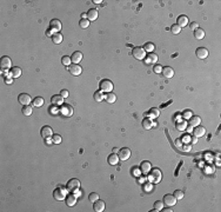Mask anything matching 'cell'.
<instances>
[{
  "mask_svg": "<svg viewBox=\"0 0 221 212\" xmlns=\"http://www.w3.org/2000/svg\"><path fill=\"white\" fill-rule=\"evenodd\" d=\"M113 152H114V153H116V152H119V150H118L116 147H114V148H113Z\"/></svg>",
  "mask_w": 221,
  "mask_h": 212,
  "instance_id": "obj_57",
  "label": "cell"
},
{
  "mask_svg": "<svg viewBox=\"0 0 221 212\" xmlns=\"http://www.w3.org/2000/svg\"><path fill=\"white\" fill-rule=\"evenodd\" d=\"M61 27H62V25H61V21H60V20H58V19L51 20V22H49V28L52 29L54 33H58L59 31H61Z\"/></svg>",
  "mask_w": 221,
  "mask_h": 212,
  "instance_id": "obj_13",
  "label": "cell"
},
{
  "mask_svg": "<svg viewBox=\"0 0 221 212\" xmlns=\"http://www.w3.org/2000/svg\"><path fill=\"white\" fill-rule=\"evenodd\" d=\"M51 103L54 105V106H61L64 104V98H62L60 94H54L52 98H51Z\"/></svg>",
  "mask_w": 221,
  "mask_h": 212,
  "instance_id": "obj_21",
  "label": "cell"
},
{
  "mask_svg": "<svg viewBox=\"0 0 221 212\" xmlns=\"http://www.w3.org/2000/svg\"><path fill=\"white\" fill-rule=\"evenodd\" d=\"M5 83H6V84H12V83H13V78H10V79H5Z\"/></svg>",
  "mask_w": 221,
  "mask_h": 212,
  "instance_id": "obj_54",
  "label": "cell"
},
{
  "mask_svg": "<svg viewBox=\"0 0 221 212\" xmlns=\"http://www.w3.org/2000/svg\"><path fill=\"white\" fill-rule=\"evenodd\" d=\"M113 87H114V86H113V83H112L109 79H102V80L99 83V88H100L101 92H106V93L112 92Z\"/></svg>",
  "mask_w": 221,
  "mask_h": 212,
  "instance_id": "obj_3",
  "label": "cell"
},
{
  "mask_svg": "<svg viewBox=\"0 0 221 212\" xmlns=\"http://www.w3.org/2000/svg\"><path fill=\"white\" fill-rule=\"evenodd\" d=\"M93 3H94V4H100V3H102V1H101V0H94Z\"/></svg>",
  "mask_w": 221,
  "mask_h": 212,
  "instance_id": "obj_56",
  "label": "cell"
},
{
  "mask_svg": "<svg viewBox=\"0 0 221 212\" xmlns=\"http://www.w3.org/2000/svg\"><path fill=\"white\" fill-rule=\"evenodd\" d=\"M60 113L64 117H72L73 115V107L70 104H62L60 106Z\"/></svg>",
  "mask_w": 221,
  "mask_h": 212,
  "instance_id": "obj_7",
  "label": "cell"
},
{
  "mask_svg": "<svg viewBox=\"0 0 221 212\" xmlns=\"http://www.w3.org/2000/svg\"><path fill=\"white\" fill-rule=\"evenodd\" d=\"M173 196L176 198V200H181V199L183 198V196H185V195H183V192H182L181 190H175V191H174V193H173Z\"/></svg>",
  "mask_w": 221,
  "mask_h": 212,
  "instance_id": "obj_42",
  "label": "cell"
},
{
  "mask_svg": "<svg viewBox=\"0 0 221 212\" xmlns=\"http://www.w3.org/2000/svg\"><path fill=\"white\" fill-rule=\"evenodd\" d=\"M153 71H154L155 73L159 74V73H161V72H162V66H161V65H155V66L153 67Z\"/></svg>",
  "mask_w": 221,
  "mask_h": 212,
  "instance_id": "obj_46",
  "label": "cell"
},
{
  "mask_svg": "<svg viewBox=\"0 0 221 212\" xmlns=\"http://www.w3.org/2000/svg\"><path fill=\"white\" fill-rule=\"evenodd\" d=\"M82 58H84V55H82V53L79 52V51L73 52V54L71 55V60H72L73 64H79L81 60H82Z\"/></svg>",
  "mask_w": 221,
  "mask_h": 212,
  "instance_id": "obj_18",
  "label": "cell"
},
{
  "mask_svg": "<svg viewBox=\"0 0 221 212\" xmlns=\"http://www.w3.org/2000/svg\"><path fill=\"white\" fill-rule=\"evenodd\" d=\"M68 72L72 74V76H80L81 72H82V67L79 65V64H73V65H70L67 67Z\"/></svg>",
  "mask_w": 221,
  "mask_h": 212,
  "instance_id": "obj_11",
  "label": "cell"
},
{
  "mask_svg": "<svg viewBox=\"0 0 221 212\" xmlns=\"http://www.w3.org/2000/svg\"><path fill=\"white\" fill-rule=\"evenodd\" d=\"M194 37H195V39H198V40H202L204 38H205V31L202 28H197L195 31H194Z\"/></svg>",
  "mask_w": 221,
  "mask_h": 212,
  "instance_id": "obj_30",
  "label": "cell"
},
{
  "mask_svg": "<svg viewBox=\"0 0 221 212\" xmlns=\"http://www.w3.org/2000/svg\"><path fill=\"white\" fill-rule=\"evenodd\" d=\"M77 199H78V197H77L73 192L70 193V195H67V196H66V199H65L66 205H67V206H74V205L77 204Z\"/></svg>",
  "mask_w": 221,
  "mask_h": 212,
  "instance_id": "obj_17",
  "label": "cell"
},
{
  "mask_svg": "<svg viewBox=\"0 0 221 212\" xmlns=\"http://www.w3.org/2000/svg\"><path fill=\"white\" fill-rule=\"evenodd\" d=\"M0 67H1L3 71H8L12 69V60L10 57L5 55L1 58V60H0Z\"/></svg>",
  "mask_w": 221,
  "mask_h": 212,
  "instance_id": "obj_6",
  "label": "cell"
},
{
  "mask_svg": "<svg viewBox=\"0 0 221 212\" xmlns=\"http://www.w3.org/2000/svg\"><path fill=\"white\" fill-rule=\"evenodd\" d=\"M151 163L148 162V160H144L141 164H140V171H141V173H144L145 176H147V173L151 171Z\"/></svg>",
  "mask_w": 221,
  "mask_h": 212,
  "instance_id": "obj_20",
  "label": "cell"
},
{
  "mask_svg": "<svg viewBox=\"0 0 221 212\" xmlns=\"http://www.w3.org/2000/svg\"><path fill=\"white\" fill-rule=\"evenodd\" d=\"M61 140H62V138H61V136H60V134L54 133V134L52 136V141H53V144L58 145V144H60V143H61Z\"/></svg>",
  "mask_w": 221,
  "mask_h": 212,
  "instance_id": "obj_41",
  "label": "cell"
},
{
  "mask_svg": "<svg viewBox=\"0 0 221 212\" xmlns=\"http://www.w3.org/2000/svg\"><path fill=\"white\" fill-rule=\"evenodd\" d=\"M61 63H62V65H65V66H70L71 64H72V60H71V57H67V55H65V57H62L61 58Z\"/></svg>",
  "mask_w": 221,
  "mask_h": 212,
  "instance_id": "obj_37",
  "label": "cell"
},
{
  "mask_svg": "<svg viewBox=\"0 0 221 212\" xmlns=\"http://www.w3.org/2000/svg\"><path fill=\"white\" fill-rule=\"evenodd\" d=\"M162 209H164V202L158 200L154 203V210L153 211H161Z\"/></svg>",
  "mask_w": 221,
  "mask_h": 212,
  "instance_id": "obj_40",
  "label": "cell"
},
{
  "mask_svg": "<svg viewBox=\"0 0 221 212\" xmlns=\"http://www.w3.org/2000/svg\"><path fill=\"white\" fill-rule=\"evenodd\" d=\"M205 134H206V129H205L204 126L198 125V126L194 127V130H193V136H194V137L200 138V137H204Z\"/></svg>",
  "mask_w": 221,
  "mask_h": 212,
  "instance_id": "obj_15",
  "label": "cell"
},
{
  "mask_svg": "<svg viewBox=\"0 0 221 212\" xmlns=\"http://www.w3.org/2000/svg\"><path fill=\"white\" fill-rule=\"evenodd\" d=\"M144 62H145V64L146 65H152V64H156L158 63V55L155 54V53H148L146 57H145V59H144Z\"/></svg>",
  "mask_w": 221,
  "mask_h": 212,
  "instance_id": "obj_12",
  "label": "cell"
},
{
  "mask_svg": "<svg viewBox=\"0 0 221 212\" xmlns=\"http://www.w3.org/2000/svg\"><path fill=\"white\" fill-rule=\"evenodd\" d=\"M21 69L20 67H18V66H15V67H12L11 70H10V76H11V78H13V79H15V78H19L20 76H21Z\"/></svg>",
  "mask_w": 221,
  "mask_h": 212,
  "instance_id": "obj_26",
  "label": "cell"
},
{
  "mask_svg": "<svg viewBox=\"0 0 221 212\" xmlns=\"http://www.w3.org/2000/svg\"><path fill=\"white\" fill-rule=\"evenodd\" d=\"M188 120H189V126H192V127H195V126L200 125V123H201V118L199 115H194V114Z\"/></svg>",
  "mask_w": 221,
  "mask_h": 212,
  "instance_id": "obj_25",
  "label": "cell"
},
{
  "mask_svg": "<svg viewBox=\"0 0 221 212\" xmlns=\"http://www.w3.org/2000/svg\"><path fill=\"white\" fill-rule=\"evenodd\" d=\"M45 140H46V143H47L48 145H51V144H53V141H52V137H51V138H46Z\"/></svg>",
  "mask_w": 221,
  "mask_h": 212,
  "instance_id": "obj_53",
  "label": "cell"
},
{
  "mask_svg": "<svg viewBox=\"0 0 221 212\" xmlns=\"http://www.w3.org/2000/svg\"><path fill=\"white\" fill-rule=\"evenodd\" d=\"M52 41H53L54 44H60V43L62 41V34H61L60 32L54 33V34L52 36Z\"/></svg>",
  "mask_w": 221,
  "mask_h": 212,
  "instance_id": "obj_34",
  "label": "cell"
},
{
  "mask_svg": "<svg viewBox=\"0 0 221 212\" xmlns=\"http://www.w3.org/2000/svg\"><path fill=\"white\" fill-rule=\"evenodd\" d=\"M88 199H89L92 203H94V202H97V200H98V199H100V198H99V195H98V193L93 192V193H89V196H88Z\"/></svg>",
  "mask_w": 221,
  "mask_h": 212,
  "instance_id": "obj_43",
  "label": "cell"
},
{
  "mask_svg": "<svg viewBox=\"0 0 221 212\" xmlns=\"http://www.w3.org/2000/svg\"><path fill=\"white\" fill-rule=\"evenodd\" d=\"M89 20L88 19H81L80 20V22H79V25H80V27L81 28H87L88 26H89Z\"/></svg>",
  "mask_w": 221,
  "mask_h": 212,
  "instance_id": "obj_44",
  "label": "cell"
},
{
  "mask_svg": "<svg viewBox=\"0 0 221 212\" xmlns=\"http://www.w3.org/2000/svg\"><path fill=\"white\" fill-rule=\"evenodd\" d=\"M152 189H153V186H152V183H151L149 185H148V184H146V185H145V190H147V191H151Z\"/></svg>",
  "mask_w": 221,
  "mask_h": 212,
  "instance_id": "obj_51",
  "label": "cell"
},
{
  "mask_svg": "<svg viewBox=\"0 0 221 212\" xmlns=\"http://www.w3.org/2000/svg\"><path fill=\"white\" fill-rule=\"evenodd\" d=\"M193 115V112L191 111V110H185L183 112H182V118L183 119H189Z\"/></svg>",
  "mask_w": 221,
  "mask_h": 212,
  "instance_id": "obj_45",
  "label": "cell"
},
{
  "mask_svg": "<svg viewBox=\"0 0 221 212\" xmlns=\"http://www.w3.org/2000/svg\"><path fill=\"white\" fill-rule=\"evenodd\" d=\"M66 188H67V190H68L70 192H75V191L79 190V188H80V181H79V179H77V178L70 179V180L67 181Z\"/></svg>",
  "mask_w": 221,
  "mask_h": 212,
  "instance_id": "obj_4",
  "label": "cell"
},
{
  "mask_svg": "<svg viewBox=\"0 0 221 212\" xmlns=\"http://www.w3.org/2000/svg\"><path fill=\"white\" fill-rule=\"evenodd\" d=\"M32 112H33V108H32V106H28V105L24 106V107H22V110H21V113H22L24 115H26V117L31 115V114H32Z\"/></svg>",
  "mask_w": 221,
  "mask_h": 212,
  "instance_id": "obj_35",
  "label": "cell"
},
{
  "mask_svg": "<svg viewBox=\"0 0 221 212\" xmlns=\"http://www.w3.org/2000/svg\"><path fill=\"white\" fill-rule=\"evenodd\" d=\"M107 162H108L109 165H116V164L119 163V156H118L116 153H112V155L108 156Z\"/></svg>",
  "mask_w": 221,
  "mask_h": 212,
  "instance_id": "obj_27",
  "label": "cell"
},
{
  "mask_svg": "<svg viewBox=\"0 0 221 212\" xmlns=\"http://www.w3.org/2000/svg\"><path fill=\"white\" fill-rule=\"evenodd\" d=\"M164 205H166V206H168V207H171V206H174L175 204H176V198L173 196V195H165L164 196Z\"/></svg>",
  "mask_w": 221,
  "mask_h": 212,
  "instance_id": "obj_9",
  "label": "cell"
},
{
  "mask_svg": "<svg viewBox=\"0 0 221 212\" xmlns=\"http://www.w3.org/2000/svg\"><path fill=\"white\" fill-rule=\"evenodd\" d=\"M186 127H187V123L185 122V120H182V122H178V123H176V129H178L179 131H185V130H186Z\"/></svg>",
  "mask_w": 221,
  "mask_h": 212,
  "instance_id": "obj_38",
  "label": "cell"
},
{
  "mask_svg": "<svg viewBox=\"0 0 221 212\" xmlns=\"http://www.w3.org/2000/svg\"><path fill=\"white\" fill-rule=\"evenodd\" d=\"M147 178H148V181L152 184H158L161 181V178H162V173L159 169H151V171L147 173Z\"/></svg>",
  "mask_w": 221,
  "mask_h": 212,
  "instance_id": "obj_1",
  "label": "cell"
},
{
  "mask_svg": "<svg viewBox=\"0 0 221 212\" xmlns=\"http://www.w3.org/2000/svg\"><path fill=\"white\" fill-rule=\"evenodd\" d=\"M94 100L98 101V103H100V101L105 100V94L101 92L100 90H99V91H97V92H94Z\"/></svg>",
  "mask_w": 221,
  "mask_h": 212,
  "instance_id": "obj_33",
  "label": "cell"
},
{
  "mask_svg": "<svg viewBox=\"0 0 221 212\" xmlns=\"http://www.w3.org/2000/svg\"><path fill=\"white\" fill-rule=\"evenodd\" d=\"M189 27H191L192 31H195L197 28H199V24L198 22H191L189 24Z\"/></svg>",
  "mask_w": 221,
  "mask_h": 212,
  "instance_id": "obj_47",
  "label": "cell"
},
{
  "mask_svg": "<svg viewBox=\"0 0 221 212\" xmlns=\"http://www.w3.org/2000/svg\"><path fill=\"white\" fill-rule=\"evenodd\" d=\"M159 115H160V111L158 110V108H155V107H152V108L148 111V118H151V119L158 118Z\"/></svg>",
  "mask_w": 221,
  "mask_h": 212,
  "instance_id": "obj_31",
  "label": "cell"
},
{
  "mask_svg": "<svg viewBox=\"0 0 221 212\" xmlns=\"http://www.w3.org/2000/svg\"><path fill=\"white\" fill-rule=\"evenodd\" d=\"M45 100L43 97H36L33 100H32V106H36V107H41L44 105Z\"/></svg>",
  "mask_w": 221,
  "mask_h": 212,
  "instance_id": "obj_29",
  "label": "cell"
},
{
  "mask_svg": "<svg viewBox=\"0 0 221 212\" xmlns=\"http://www.w3.org/2000/svg\"><path fill=\"white\" fill-rule=\"evenodd\" d=\"M197 140H198V138L197 137H191V139H189V141H191V144H194V143H197Z\"/></svg>",
  "mask_w": 221,
  "mask_h": 212,
  "instance_id": "obj_52",
  "label": "cell"
},
{
  "mask_svg": "<svg viewBox=\"0 0 221 212\" xmlns=\"http://www.w3.org/2000/svg\"><path fill=\"white\" fill-rule=\"evenodd\" d=\"M132 55L134 57V59L137 60H144L145 57H146V51L142 48V47H134L132 50Z\"/></svg>",
  "mask_w": 221,
  "mask_h": 212,
  "instance_id": "obj_5",
  "label": "cell"
},
{
  "mask_svg": "<svg viewBox=\"0 0 221 212\" xmlns=\"http://www.w3.org/2000/svg\"><path fill=\"white\" fill-rule=\"evenodd\" d=\"M53 34H54V32L52 31L51 28H48V29H47V32H46V36H47V37H51V38H52V36H53Z\"/></svg>",
  "mask_w": 221,
  "mask_h": 212,
  "instance_id": "obj_49",
  "label": "cell"
},
{
  "mask_svg": "<svg viewBox=\"0 0 221 212\" xmlns=\"http://www.w3.org/2000/svg\"><path fill=\"white\" fill-rule=\"evenodd\" d=\"M132 152H131V150L128 147H122L119 150V152H118V156H119V159L120 160H127L130 159Z\"/></svg>",
  "mask_w": 221,
  "mask_h": 212,
  "instance_id": "obj_8",
  "label": "cell"
},
{
  "mask_svg": "<svg viewBox=\"0 0 221 212\" xmlns=\"http://www.w3.org/2000/svg\"><path fill=\"white\" fill-rule=\"evenodd\" d=\"M161 211H166V212H167V211H168V212H172V210H171V209H166V210H164V209H162V210H161Z\"/></svg>",
  "mask_w": 221,
  "mask_h": 212,
  "instance_id": "obj_58",
  "label": "cell"
},
{
  "mask_svg": "<svg viewBox=\"0 0 221 212\" xmlns=\"http://www.w3.org/2000/svg\"><path fill=\"white\" fill-rule=\"evenodd\" d=\"M98 15H99V12H98V10H96V8H91V10L87 12V19H88L89 21L97 20V19H98Z\"/></svg>",
  "mask_w": 221,
  "mask_h": 212,
  "instance_id": "obj_24",
  "label": "cell"
},
{
  "mask_svg": "<svg viewBox=\"0 0 221 212\" xmlns=\"http://www.w3.org/2000/svg\"><path fill=\"white\" fill-rule=\"evenodd\" d=\"M171 32H172L173 34H179V33L181 32V27H180L179 25L174 24V25H172V27H171Z\"/></svg>",
  "mask_w": 221,
  "mask_h": 212,
  "instance_id": "obj_39",
  "label": "cell"
},
{
  "mask_svg": "<svg viewBox=\"0 0 221 212\" xmlns=\"http://www.w3.org/2000/svg\"><path fill=\"white\" fill-rule=\"evenodd\" d=\"M67 188H56L54 191H53V197L55 200L58 202H61V200H65L66 199V196H67Z\"/></svg>",
  "mask_w": 221,
  "mask_h": 212,
  "instance_id": "obj_2",
  "label": "cell"
},
{
  "mask_svg": "<svg viewBox=\"0 0 221 212\" xmlns=\"http://www.w3.org/2000/svg\"><path fill=\"white\" fill-rule=\"evenodd\" d=\"M105 100H106L107 103L112 104V103H114V101L116 100V96H115L113 92H108V93L105 94Z\"/></svg>",
  "mask_w": 221,
  "mask_h": 212,
  "instance_id": "obj_32",
  "label": "cell"
},
{
  "mask_svg": "<svg viewBox=\"0 0 221 212\" xmlns=\"http://www.w3.org/2000/svg\"><path fill=\"white\" fill-rule=\"evenodd\" d=\"M195 54L199 59H206L208 57V50L206 47H199L197 51H195Z\"/></svg>",
  "mask_w": 221,
  "mask_h": 212,
  "instance_id": "obj_19",
  "label": "cell"
},
{
  "mask_svg": "<svg viewBox=\"0 0 221 212\" xmlns=\"http://www.w3.org/2000/svg\"><path fill=\"white\" fill-rule=\"evenodd\" d=\"M93 210L96 211V212H102V211H105V203H104V200L98 199L97 202H94L93 203Z\"/></svg>",
  "mask_w": 221,
  "mask_h": 212,
  "instance_id": "obj_16",
  "label": "cell"
},
{
  "mask_svg": "<svg viewBox=\"0 0 221 212\" xmlns=\"http://www.w3.org/2000/svg\"><path fill=\"white\" fill-rule=\"evenodd\" d=\"M58 111H60V110H58L56 107H51L49 108V113H56Z\"/></svg>",
  "mask_w": 221,
  "mask_h": 212,
  "instance_id": "obj_50",
  "label": "cell"
},
{
  "mask_svg": "<svg viewBox=\"0 0 221 212\" xmlns=\"http://www.w3.org/2000/svg\"><path fill=\"white\" fill-rule=\"evenodd\" d=\"M141 124H142V127H144L145 130H149V129L153 127V122H152L151 118H145V119L142 120Z\"/></svg>",
  "mask_w": 221,
  "mask_h": 212,
  "instance_id": "obj_28",
  "label": "cell"
},
{
  "mask_svg": "<svg viewBox=\"0 0 221 212\" xmlns=\"http://www.w3.org/2000/svg\"><path fill=\"white\" fill-rule=\"evenodd\" d=\"M183 150H185V151H189V150H191V145H188V146H185V147H183Z\"/></svg>",
  "mask_w": 221,
  "mask_h": 212,
  "instance_id": "obj_55",
  "label": "cell"
},
{
  "mask_svg": "<svg viewBox=\"0 0 221 212\" xmlns=\"http://www.w3.org/2000/svg\"><path fill=\"white\" fill-rule=\"evenodd\" d=\"M40 134H41V137H43L44 139H46V138H51V137L53 136V130H52V127H51V126L45 125V126L41 129Z\"/></svg>",
  "mask_w": 221,
  "mask_h": 212,
  "instance_id": "obj_14",
  "label": "cell"
},
{
  "mask_svg": "<svg viewBox=\"0 0 221 212\" xmlns=\"http://www.w3.org/2000/svg\"><path fill=\"white\" fill-rule=\"evenodd\" d=\"M188 17L182 14V15H179L178 19H176V25H179L180 27H186L188 25Z\"/></svg>",
  "mask_w": 221,
  "mask_h": 212,
  "instance_id": "obj_22",
  "label": "cell"
},
{
  "mask_svg": "<svg viewBox=\"0 0 221 212\" xmlns=\"http://www.w3.org/2000/svg\"><path fill=\"white\" fill-rule=\"evenodd\" d=\"M146 52H148V53H152L154 50H155V46H154V44L153 43H146L145 45H144V47H142Z\"/></svg>",
  "mask_w": 221,
  "mask_h": 212,
  "instance_id": "obj_36",
  "label": "cell"
},
{
  "mask_svg": "<svg viewBox=\"0 0 221 212\" xmlns=\"http://www.w3.org/2000/svg\"><path fill=\"white\" fill-rule=\"evenodd\" d=\"M18 101H19L22 106H26V105H28L29 103H32V98H31V96L27 94V93H20L19 97H18Z\"/></svg>",
  "mask_w": 221,
  "mask_h": 212,
  "instance_id": "obj_10",
  "label": "cell"
},
{
  "mask_svg": "<svg viewBox=\"0 0 221 212\" xmlns=\"http://www.w3.org/2000/svg\"><path fill=\"white\" fill-rule=\"evenodd\" d=\"M162 76L165 77V78H167V79H171V78H173V76H174V70L171 67V66H166V67H162Z\"/></svg>",
  "mask_w": 221,
  "mask_h": 212,
  "instance_id": "obj_23",
  "label": "cell"
},
{
  "mask_svg": "<svg viewBox=\"0 0 221 212\" xmlns=\"http://www.w3.org/2000/svg\"><path fill=\"white\" fill-rule=\"evenodd\" d=\"M60 96L62 97V98H67L68 97V91L67 90H61V92H60Z\"/></svg>",
  "mask_w": 221,
  "mask_h": 212,
  "instance_id": "obj_48",
  "label": "cell"
}]
</instances>
